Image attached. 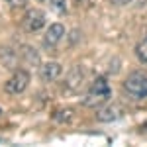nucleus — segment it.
<instances>
[{
    "label": "nucleus",
    "mask_w": 147,
    "mask_h": 147,
    "mask_svg": "<svg viewBox=\"0 0 147 147\" xmlns=\"http://www.w3.org/2000/svg\"><path fill=\"white\" fill-rule=\"evenodd\" d=\"M110 96H112V88H110V84H108V79H106V77H98V79L90 84L88 92L84 94L82 104L88 106V108H96V106L104 104Z\"/></svg>",
    "instance_id": "1"
},
{
    "label": "nucleus",
    "mask_w": 147,
    "mask_h": 147,
    "mask_svg": "<svg viewBox=\"0 0 147 147\" xmlns=\"http://www.w3.org/2000/svg\"><path fill=\"white\" fill-rule=\"evenodd\" d=\"M124 90L134 100H143V98H147V77L143 73H131L124 80Z\"/></svg>",
    "instance_id": "2"
},
{
    "label": "nucleus",
    "mask_w": 147,
    "mask_h": 147,
    "mask_svg": "<svg viewBox=\"0 0 147 147\" xmlns=\"http://www.w3.org/2000/svg\"><path fill=\"white\" fill-rule=\"evenodd\" d=\"M28 82H30V73L24 71V69H18L8 79V82L4 84V90L8 94H20V92H24L28 88Z\"/></svg>",
    "instance_id": "3"
},
{
    "label": "nucleus",
    "mask_w": 147,
    "mask_h": 147,
    "mask_svg": "<svg viewBox=\"0 0 147 147\" xmlns=\"http://www.w3.org/2000/svg\"><path fill=\"white\" fill-rule=\"evenodd\" d=\"M45 26V12L39 10V8H32V10L26 12V16L22 18V28L26 32H37Z\"/></svg>",
    "instance_id": "4"
},
{
    "label": "nucleus",
    "mask_w": 147,
    "mask_h": 147,
    "mask_svg": "<svg viewBox=\"0 0 147 147\" xmlns=\"http://www.w3.org/2000/svg\"><path fill=\"white\" fill-rule=\"evenodd\" d=\"M122 116H124V108H122L120 104H110V106H104V108H100V110L96 112V120L108 124V122L120 120Z\"/></svg>",
    "instance_id": "5"
},
{
    "label": "nucleus",
    "mask_w": 147,
    "mask_h": 147,
    "mask_svg": "<svg viewBox=\"0 0 147 147\" xmlns=\"http://www.w3.org/2000/svg\"><path fill=\"white\" fill-rule=\"evenodd\" d=\"M63 35H65L63 24H51L49 30H47V34H45V37H43V43H45L47 47H53L63 39Z\"/></svg>",
    "instance_id": "6"
},
{
    "label": "nucleus",
    "mask_w": 147,
    "mask_h": 147,
    "mask_svg": "<svg viewBox=\"0 0 147 147\" xmlns=\"http://www.w3.org/2000/svg\"><path fill=\"white\" fill-rule=\"evenodd\" d=\"M61 65L59 63H45L43 67H39V77L43 82H51V80H55L59 75H61Z\"/></svg>",
    "instance_id": "7"
},
{
    "label": "nucleus",
    "mask_w": 147,
    "mask_h": 147,
    "mask_svg": "<svg viewBox=\"0 0 147 147\" xmlns=\"http://www.w3.org/2000/svg\"><path fill=\"white\" fill-rule=\"evenodd\" d=\"M0 59H2V63H4L6 69H16V65H18V55L12 49H8V47L0 49Z\"/></svg>",
    "instance_id": "8"
},
{
    "label": "nucleus",
    "mask_w": 147,
    "mask_h": 147,
    "mask_svg": "<svg viewBox=\"0 0 147 147\" xmlns=\"http://www.w3.org/2000/svg\"><path fill=\"white\" fill-rule=\"evenodd\" d=\"M22 55H24V59H26L30 65H39V55L35 53V49H32V47H28V45H24V47H22Z\"/></svg>",
    "instance_id": "9"
},
{
    "label": "nucleus",
    "mask_w": 147,
    "mask_h": 147,
    "mask_svg": "<svg viewBox=\"0 0 147 147\" xmlns=\"http://www.w3.org/2000/svg\"><path fill=\"white\" fill-rule=\"evenodd\" d=\"M136 55H137V59H139L141 63H145V65H147V37H145V39H141V41L137 43Z\"/></svg>",
    "instance_id": "10"
},
{
    "label": "nucleus",
    "mask_w": 147,
    "mask_h": 147,
    "mask_svg": "<svg viewBox=\"0 0 147 147\" xmlns=\"http://www.w3.org/2000/svg\"><path fill=\"white\" fill-rule=\"evenodd\" d=\"M47 2H49V8L55 14H65L67 12V2L65 0H47Z\"/></svg>",
    "instance_id": "11"
},
{
    "label": "nucleus",
    "mask_w": 147,
    "mask_h": 147,
    "mask_svg": "<svg viewBox=\"0 0 147 147\" xmlns=\"http://www.w3.org/2000/svg\"><path fill=\"white\" fill-rule=\"evenodd\" d=\"M71 114H73V110H59V112H55V116H53V118H55L57 122H69V120H71Z\"/></svg>",
    "instance_id": "12"
},
{
    "label": "nucleus",
    "mask_w": 147,
    "mask_h": 147,
    "mask_svg": "<svg viewBox=\"0 0 147 147\" xmlns=\"http://www.w3.org/2000/svg\"><path fill=\"white\" fill-rule=\"evenodd\" d=\"M26 2L28 0H6V4H10L12 8H22V6H26Z\"/></svg>",
    "instance_id": "13"
},
{
    "label": "nucleus",
    "mask_w": 147,
    "mask_h": 147,
    "mask_svg": "<svg viewBox=\"0 0 147 147\" xmlns=\"http://www.w3.org/2000/svg\"><path fill=\"white\" fill-rule=\"evenodd\" d=\"M112 4H116V6H124V4H129L131 0H110Z\"/></svg>",
    "instance_id": "14"
},
{
    "label": "nucleus",
    "mask_w": 147,
    "mask_h": 147,
    "mask_svg": "<svg viewBox=\"0 0 147 147\" xmlns=\"http://www.w3.org/2000/svg\"><path fill=\"white\" fill-rule=\"evenodd\" d=\"M0 114H2V110H0Z\"/></svg>",
    "instance_id": "15"
},
{
    "label": "nucleus",
    "mask_w": 147,
    "mask_h": 147,
    "mask_svg": "<svg viewBox=\"0 0 147 147\" xmlns=\"http://www.w3.org/2000/svg\"><path fill=\"white\" fill-rule=\"evenodd\" d=\"M41 2H43V0H41Z\"/></svg>",
    "instance_id": "16"
}]
</instances>
